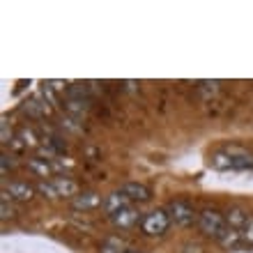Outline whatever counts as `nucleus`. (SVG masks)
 Masks as SVG:
<instances>
[{"label":"nucleus","instance_id":"nucleus-6","mask_svg":"<svg viewBox=\"0 0 253 253\" xmlns=\"http://www.w3.org/2000/svg\"><path fill=\"white\" fill-rule=\"evenodd\" d=\"M35 193H37V187L28 184V182L14 180V182H9V184H5V189H2V200H19V203H28V200L35 198Z\"/></svg>","mask_w":253,"mask_h":253},{"label":"nucleus","instance_id":"nucleus-20","mask_svg":"<svg viewBox=\"0 0 253 253\" xmlns=\"http://www.w3.org/2000/svg\"><path fill=\"white\" fill-rule=\"evenodd\" d=\"M2 143H9V138H12V131L7 129V120H2Z\"/></svg>","mask_w":253,"mask_h":253},{"label":"nucleus","instance_id":"nucleus-10","mask_svg":"<svg viewBox=\"0 0 253 253\" xmlns=\"http://www.w3.org/2000/svg\"><path fill=\"white\" fill-rule=\"evenodd\" d=\"M120 189L129 196V198H131V203H147V200L152 198L150 187L140 184V182H126V184H122Z\"/></svg>","mask_w":253,"mask_h":253},{"label":"nucleus","instance_id":"nucleus-2","mask_svg":"<svg viewBox=\"0 0 253 253\" xmlns=\"http://www.w3.org/2000/svg\"><path fill=\"white\" fill-rule=\"evenodd\" d=\"M198 228H200V233L207 235V237H212V240L221 242L223 237H226V233L230 230V226H228V221H226V214H221L216 212V210H203V212L198 214Z\"/></svg>","mask_w":253,"mask_h":253},{"label":"nucleus","instance_id":"nucleus-4","mask_svg":"<svg viewBox=\"0 0 253 253\" xmlns=\"http://www.w3.org/2000/svg\"><path fill=\"white\" fill-rule=\"evenodd\" d=\"M170 226H173V221H170L166 210H152V212H147L145 216H143V221H140V230H143V235H147V237H164Z\"/></svg>","mask_w":253,"mask_h":253},{"label":"nucleus","instance_id":"nucleus-14","mask_svg":"<svg viewBox=\"0 0 253 253\" xmlns=\"http://www.w3.org/2000/svg\"><path fill=\"white\" fill-rule=\"evenodd\" d=\"M23 111H26L28 115H33V118H46L48 113H51V108L44 104V101L40 99H30L23 104Z\"/></svg>","mask_w":253,"mask_h":253},{"label":"nucleus","instance_id":"nucleus-3","mask_svg":"<svg viewBox=\"0 0 253 253\" xmlns=\"http://www.w3.org/2000/svg\"><path fill=\"white\" fill-rule=\"evenodd\" d=\"M37 193L44 198H74L79 193V184L72 177H51V180H42L37 184Z\"/></svg>","mask_w":253,"mask_h":253},{"label":"nucleus","instance_id":"nucleus-15","mask_svg":"<svg viewBox=\"0 0 253 253\" xmlns=\"http://www.w3.org/2000/svg\"><path fill=\"white\" fill-rule=\"evenodd\" d=\"M242 237V242H247V244H253V212L249 214V219L244 221V226L237 230Z\"/></svg>","mask_w":253,"mask_h":253},{"label":"nucleus","instance_id":"nucleus-12","mask_svg":"<svg viewBox=\"0 0 253 253\" xmlns=\"http://www.w3.org/2000/svg\"><path fill=\"white\" fill-rule=\"evenodd\" d=\"M223 214H226L228 226L233 228V230H240V228L244 226V221L249 219V214H251V212H249V210H244V207H237V205H235V207H228Z\"/></svg>","mask_w":253,"mask_h":253},{"label":"nucleus","instance_id":"nucleus-9","mask_svg":"<svg viewBox=\"0 0 253 253\" xmlns=\"http://www.w3.org/2000/svg\"><path fill=\"white\" fill-rule=\"evenodd\" d=\"M111 219V223H113L115 228H120V230H129V228H133L136 223H140L143 221V216H140V210L138 207H126V210H122V212L113 214V216H108Z\"/></svg>","mask_w":253,"mask_h":253},{"label":"nucleus","instance_id":"nucleus-5","mask_svg":"<svg viewBox=\"0 0 253 253\" xmlns=\"http://www.w3.org/2000/svg\"><path fill=\"white\" fill-rule=\"evenodd\" d=\"M166 212L175 226H182V228L191 226L193 221H198V214H196V210H193V205L189 200H170Z\"/></svg>","mask_w":253,"mask_h":253},{"label":"nucleus","instance_id":"nucleus-7","mask_svg":"<svg viewBox=\"0 0 253 253\" xmlns=\"http://www.w3.org/2000/svg\"><path fill=\"white\" fill-rule=\"evenodd\" d=\"M131 198L126 196L122 189H115V191H111L108 196H104V212L108 214V216H113V214L122 212V210H126V207H131Z\"/></svg>","mask_w":253,"mask_h":253},{"label":"nucleus","instance_id":"nucleus-13","mask_svg":"<svg viewBox=\"0 0 253 253\" xmlns=\"http://www.w3.org/2000/svg\"><path fill=\"white\" fill-rule=\"evenodd\" d=\"M99 253H136L129 244H125L122 240H118V237H108L104 244H101Z\"/></svg>","mask_w":253,"mask_h":253},{"label":"nucleus","instance_id":"nucleus-17","mask_svg":"<svg viewBox=\"0 0 253 253\" xmlns=\"http://www.w3.org/2000/svg\"><path fill=\"white\" fill-rule=\"evenodd\" d=\"M19 138L23 140V145H30V147H35L37 145V136H35V131L33 129H28V126H23V129H21L19 131Z\"/></svg>","mask_w":253,"mask_h":253},{"label":"nucleus","instance_id":"nucleus-19","mask_svg":"<svg viewBox=\"0 0 253 253\" xmlns=\"http://www.w3.org/2000/svg\"><path fill=\"white\" fill-rule=\"evenodd\" d=\"M0 166H2V175H7V170L14 168V159L9 154H2V157H0Z\"/></svg>","mask_w":253,"mask_h":253},{"label":"nucleus","instance_id":"nucleus-18","mask_svg":"<svg viewBox=\"0 0 253 253\" xmlns=\"http://www.w3.org/2000/svg\"><path fill=\"white\" fill-rule=\"evenodd\" d=\"M0 216H2V219H12V216H16V210H14L7 200H2V205H0Z\"/></svg>","mask_w":253,"mask_h":253},{"label":"nucleus","instance_id":"nucleus-11","mask_svg":"<svg viewBox=\"0 0 253 253\" xmlns=\"http://www.w3.org/2000/svg\"><path fill=\"white\" fill-rule=\"evenodd\" d=\"M28 170L35 175H40V177H53V173L58 170L51 159H42V157H33V159H28Z\"/></svg>","mask_w":253,"mask_h":253},{"label":"nucleus","instance_id":"nucleus-1","mask_svg":"<svg viewBox=\"0 0 253 253\" xmlns=\"http://www.w3.org/2000/svg\"><path fill=\"white\" fill-rule=\"evenodd\" d=\"M207 164L214 170H253V152L240 145H223L210 152Z\"/></svg>","mask_w":253,"mask_h":253},{"label":"nucleus","instance_id":"nucleus-8","mask_svg":"<svg viewBox=\"0 0 253 253\" xmlns=\"http://www.w3.org/2000/svg\"><path fill=\"white\" fill-rule=\"evenodd\" d=\"M72 207L79 210V212H90V210H97V207H104V198L97 191H83L72 198Z\"/></svg>","mask_w":253,"mask_h":253},{"label":"nucleus","instance_id":"nucleus-16","mask_svg":"<svg viewBox=\"0 0 253 253\" xmlns=\"http://www.w3.org/2000/svg\"><path fill=\"white\" fill-rule=\"evenodd\" d=\"M198 90L203 97H212V94H216V90H219V81H200L198 83Z\"/></svg>","mask_w":253,"mask_h":253}]
</instances>
